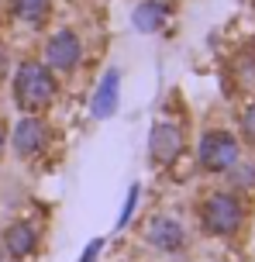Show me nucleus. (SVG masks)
<instances>
[{
  "instance_id": "nucleus-1",
  "label": "nucleus",
  "mask_w": 255,
  "mask_h": 262,
  "mask_svg": "<svg viewBox=\"0 0 255 262\" xmlns=\"http://www.w3.org/2000/svg\"><path fill=\"white\" fill-rule=\"evenodd\" d=\"M11 97L21 114H45L62 97V79L41 59H21L11 76Z\"/></svg>"
},
{
  "instance_id": "nucleus-2",
  "label": "nucleus",
  "mask_w": 255,
  "mask_h": 262,
  "mask_svg": "<svg viewBox=\"0 0 255 262\" xmlns=\"http://www.w3.org/2000/svg\"><path fill=\"white\" fill-rule=\"evenodd\" d=\"M41 62L52 69L59 79L76 76L86 62V41L73 25H59L55 31H49V38L41 45Z\"/></svg>"
},
{
  "instance_id": "nucleus-3",
  "label": "nucleus",
  "mask_w": 255,
  "mask_h": 262,
  "mask_svg": "<svg viewBox=\"0 0 255 262\" xmlns=\"http://www.w3.org/2000/svg\"><path fill=\"white\" fill-rule=\"evenodd\" d=\"M245 224V207L235 190H211L200 200V228L214 238H231Z\"/></svg>"
},
{
  "instance_id": "nucleus-4",
  "label": "nucleus",
  "mask_w": 255,
  "mask_h": 262,
  "mask_svg": "<svg viewBox=\"0 0 255 262\" xmlns=\"http://www.w3.org/2000/svg\"><path fill=\"white\" fill-rule=\"evenodd\" d=\"M7 148L21 162H35L52 148V128L41 114H21L14 121V128L7 131Z\"/></svg>"
},
{
  "instance_id": "nucleus-5",
  "label": "nucleus",
  "mask_w": 255,
  "mask_h": 262,
  "mask_svg": "<svg viewBox=\"0 0 255 262\" xmlns=\"http://www.w3.org/2000/svg\"><path fill=\"white\" fill-rule=\"evenodd\" d=\"M238 159H242V145H238V138L231 131L211 128L200 135V142H197V162H200V169L228 172Z\"/></svg>"
},
{
  "instance_id": "nucleus-6",
  "label": "nucleus",
  "mask_w": 255,
  "mask_h": 262,
  "mask_svg": "<svg viewBox=\"0 0 255 262\" xmlns=\"http://www.w3.org/2000/svg\"><path fill=\"white\" fill-rule=\"evenodd\" d=\"M187 148V131L173 118H155L148 128V159L152 166H173Z\"/></svg>"
},
{
  "instance_id": "nucleus-7",
  "label": "nucleus",
  "mask_w": 255,
  "mask_h": 262,
  "mask_svg": "<svg viewBox=\"0 0 255 262\" xmlns=\"http://www.w3.org/2000/svg\"><path fill=\"white\" fill-rule=\"evenodd\" d=\"M145 245L162 255H176L190 245V231L176 214H152L145 224Z\"/></svg>"
},
{
  "instance_id": "nucleus-8",
  "label": "nucleus",
  "mask_w": 255,
  "mask_h": 262,
  "mask_svg": "<svg viewBox=\"0 0 255 262\" xmlns=\"http://www.w3.org/2000/svg\"><path fill=\"white\" fill-rule=\"evenodd\" d=\"M0 245L7 252L11 262H28L35 259L41 249V224L31 217H14L4 231H0Z\"/></svg>"
},
{
  "instance_id": "nucleus-9",
  "label": "nucleus",
  "mask_w": 255,
  "mask_h": 262,
  "mask_svg": "<svg viewBox=\"0 0 255 262\" xmlns=\"http://www.w3.org/2000/svg\"><path fill=\"white\" fill-rule=\"evenodd\" d=\"M118 111H121V69L110 66V69H104V76L97 79L94 93H90V118L107 121Z\"/></svg>"
},
{
  "instance_id": "nucleus-10",
  "label": "nucleus",
  "mask_w": 255,
  "mask_h": 262,
  "mask_svg": "<svg viewBox=\"0 0 255 262\" xmlns=\"http://www.w3.org/2000/svg\"><path fill=\"white\" fill-rule=\"evenodd\" d=\"M173 17V4L169 0H138L131 7V28L138 35H159L166 31Z\"/></svg>"
},
{
  "instance_id": "nucleus-11",
  "label": "nucleus",
  "mask_w": 255,
  "mask_h": 262,
  "mask_svg": "<svg viewBox=\"0 0 255 262\" xmlns=\"http://www.w3.org/2000/svg\"><path fill=\"white\" fill-rule=\"evenodd\" d=\"M7 14L14 25L28 31H41L52 21V0H7Z\"/></svg>"
},
{
  "instance_id": "nucleus-12",
  "label": "nucleus",
  "mask_w": 255,
  "mask_h": 262,
  "mask_svg": "<svg viewBox=\"0 0 255 262\" xmlns=\"http://www.w3.org/2000/svg\"><path fill=\"white\" fill-rule=\"evenodd\" d=\"M228 183L231 190H255V162L252 159H238L235 166L228 169Z\"/></svg>"
},
{
  "instance_id": "nucleus-13",
  "label": "nucleus",
  "mask_w": 255,
  "mask_h": 262,
  "mask_svg": "<svg viewBox=\"0 0 255 262\" xmlns=\"http://www.w3.org/2000/svg\"><path fill=\"white\" fill-rule=\"evenodd\" d=\"M142 204V183H131L128 186V193H124V204H121V214H118V224H114V231H124L128 224H131L134 210Z\"/></svg>"
},
{
  "instance_id": "nucleus-14",
  "label": "nucleus",
  "mask_w": 255,
  "mask_h": 262,
  "mask_svg": "<svg viewBox=\"0 0 255 262\" xmlns=\"http://www.w3.org/2000/svg\"><path fill=\"white\" fill-rule=\"evenodd\" d=\"M235 76H238V83L248 86V90L255 86V52L252 49H242V52L235 55Z\"/></svg>"
},
{
  "instance_id": "nucleus-15",
  "label": "nucleus",
  "mask_w": 255,
  "mask_h": 262,
  "mask_svg": "<svg viewBox=\"0 0 255 262\" xmlns=\"http://www.w3.org/2000/svg\"><path fill=\"white\" fill-rule=\"evenodd\" d=\"M238 124H242L245 142H252V145H255V100H252V104H245V111H242V118H238Z\"/></svg>"
},
{
  "instance_id": "nucleus-16",
  "label": "nucleus",
  "mask_w": 255,
  "mask_h": 262,
  "mask_svg": "<svg viewBox=\"0 0 255 262\" xmlns=\"http://www.w3.org/2000/svg\"><path fill=\"white\" fill-rule=\"evenodd\" d=\"M100 252H104V238H94L86 249H83V255H80V262H97L100 259Z\"/></svg>"
},
{
  "instance_id": "nucleus-17",
  "label": "nucleus",
  "mask_w": 255,
  "mask_h": 262,
  "mask_svg": "<svg viewBox=\"0 0 255 262\" xmlns=\"http://www.w3.org/2000/svg\"><path fill=\"white\" fill-rule=\"evenodd\" d=\"M7 131H11V128H7V124L0 121V159L7 156Z\"/></svg>"
},
{
  "instance_id": "nucleus-18",
  "label": "nucleus",
  "mask_w": 255,
  "mask_h": 262,
  "mask_svg": "<svg viewBox=\"0 0 255 262\" xmlns=\"http://www.w3.org/2000/svg\"><path fill=\"white\" fill-rule=\"evenodd\" d=\"M0 262H11V259H7V252H4V245H0Z\"/></svg>"
}]
</instances>
